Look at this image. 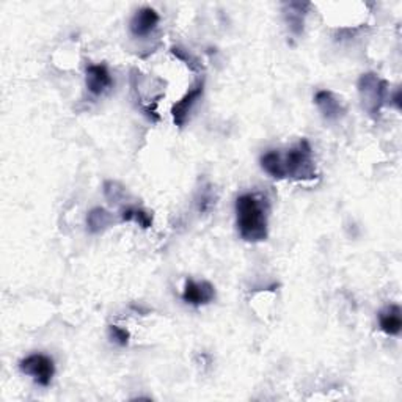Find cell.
<instances>
[{
	"label": "cell",
	"instance_id": "obj_8",
	"mask_svg": "<svg viewBox=\"0 0 402 402\" xmlns=\"http://www.w3.org/2000/svg\"><path fill=\"white\" fill-rule=\"evenodd\" d=\"M315 104L319 109V112L327 121H336L339 118H343L346 114V109L336 96L329 92V90H321L315 96Z\"/></svg>",
	"mask_w": 402,
	"mask_h": 402
},
{
	"label": "cell",
	"instance_id": "obj_14",
	"mask_svg": "<svg viewBox=\"0 0 402 402\" xmlns=\"http://www.w3.org/2000/svg\"><path fill=\"white\" fill-rule=\"evenodd\" d=\"M121 220L135 221V224L145 228V230L152 226V217L150 216V214L143 209H137V207H128V209H124L121 214Z\"/></svg>",
	"mask_w": 402,
	"mask_h": 402
},
{
	"label": "cell",
	"instance_id": "obj_3",
	"mask_svg": "<svg viewBox=\"0 0 402 402\" xmlns=\"http://www.w3.org/2000/svg\"><path fill=\"white\" fill-rule=\"evenodd\" d=\"M358 93L362 98V106L371 116L380 114L388 96L386 80L380 79L377 74L366 73L358 79Z\"/></svg>",
	"mask_w": 402,
	"mask_h": 402
},
{
	"label": "cell",
	"instance_id": "obj_15",
	"mask_svg": "<svg viewBox=\"0 0 402 402\" xmlns=\"http://www.w3.org/2000/svg\"><path fill=\"white\" fill-rule=\"evenodd\" d=\"M104 195H106V198L109 200V203L116 205V203H120V200H123L124 189L118 183L107 181L106 184H104Z\"/></svg>",
	"mask_w": 402,
	"mask_h": 402
},
{
	"label": "cell",
	"instance_id": "obj_9",
	"mask_svg": "<svg viewBox=\"0 0 402 402\" xmlns=\"http://www.w3.org/2000/svg\"><path fill=\"white\" fill-rule=\"evenodd\" d=\"M114 85L106 65H88L87 66V88L95 96H101Z\"/></svg>",
	"mask_w": 402,
	"mask_h": 402
},
{
	"label": "cell",
	"instance_id": "obj_11",
	"mask_svg": "<svg viewBox=\"0 0 402 402\" xmlns=\"http://www.w3.org/2000/svg\"><path fill=\"white\" fill-rule=\"evenodd\" d=\"M114 225V216L104 207H93L87 216V228L90 233L99 234Z\"/></svg>",
	"mask_w": 402,
	"mask_h": 402
},
{
	"label": "cell",
	"instance_id": "obj_1",
	"mask_svg": "<svg viewBox=\"0 0 402 402\" xmlns=\"http://www.w3.org/2000/svg\"><path fill=\"white\" fill-rule=\"evenodd\" d=\"M267 212L266 200L255 193H244L236 200V221L240 238L247 242H262L267 239Z\"/></svg>",
	"mask_w": 402,
	"mask_h": 402
},
{
	"label": "cell",
	"instance_id": "obj_5",
	"mask_svg": "<svg viewBox=\"0 0 402 402\" xmlns=\"http://www.w3.org/2000/svg\"><path fill=\"white\" fill-rule=\"evenodd\" d=\"M203 93H205V79H198L195 84L189 88V92H187L183 98L171 107V116L176 126L179 128L184 126L185 121L189 120V115L192 112L193 106L198 102Z\"/></svg>",
	"mask_w": 402,
	"mask_h": 402
},
{
	"label": "cell",
	"instance_id": "obj_18",
	"mask_svg": "<svg viewBox=\"0 0 402 402\" xmlns=\"http://www.w3.org/2000/svg\"><path fill=\"white\" fill-rule=\"evenodd\" d=\"M391 101H393V106L396 107L398 110H401V107H402L401 106V90H396V92H394Z\"/></svg>",
	"mask_w": 402,
	"mask_h": 402
},
{
	"label": "cell",
	"instance_id": "obj_2",
	"mask_svg": "<svg viewBox=\"0 0 402 402\" xmlns=\"http://www.w3.org/2000/svg\"><path fill=\"white\" fill-rule=\"evenodd\" d=\"M286 176L294 179H313L316 178V165L313 161V150L308 140H300L297 147L288 151L283 157Z\"/></svg>",
	"mask_w": 402,
	"mask_h": 402
},
{
	"label": "cell",
	"instance_id": "obj_12",
	"mask_svg": "<svg viewBox=\"0 0 402 402\" xmlns=\"http://www.w3.org/2000/svg\"><path fill=\"white\" fill-rule=\"evenodd\" d=\"M310 8V4H288L285 10L286 23L289 24V29L294 35H302L303 32V20H305V10Z\"/></svg>",
	"mask_w": 402,
	"mask_h": 402
},
{
	"label": "cell",
	"instance_id": "obj_7",
	"mask_svg": "<svg viewBox=\"0 0 402 402\" xmlns=\"http://www.w3.org/2000/svg\"><path fill=\"white\" fill-rule=\"evenodd\" d=\"M159 20H161L159 13L156 10L150 8V6L138 10L134 15V18L130 19V24H129L130 33H133L137 38L148 37L151 32L156 30Z\"/></svg>",
	"mask_w": 402,
	"mask_h": 402
},
{
	"label": "cell",
	"instance_id": "obj_13",
	"mask_svg": "<svg viewBox=\"0 0 402 402\" xmlns=\"http://www.w3.org/2000/svg\"><path fill=\"white\" fill-rule=\"evenodd\" d=\"M261 167L267 175L275 179L286 178L285 164H283V156L279 151H269L266 154L261 156Z\"/></svg>",
	"mask_w": 402,
	"mask_h": 402
},
{
	"label": "cell",
	"instance_id": "obj_4",
	"mask_svg": "<svg viewBox=\"0 0 402 402\" xmlns=\"http://www.w3.org/2000/svg\"><path fill=\"white\" fill-rule=\"evenodd\" d=\"M19 368L27 376H32L41 386H49L55 374L54 360L43 353H32L19 362Z\"/></svg>",
	"mask_w": 402,
	"mask_h": 402
},
{
	"label": "cell",
	"instance_id": "obj_17",
	"mask_svg": "<svg viewBox=\"0 0 402 402\" xmlns=\"http://www.w3.org/2000/svg\"><path fill=\"white\" fill-rule=\"evenodd\" d=\"M109 331H110V338H112L118 346H128L130 335L126 329L118 327V325H110Z\"/></svg>",
	"mask_w": 402,
	"mask_h": 402
},
{
	"label": "cell",
	"instance_id": "obj_6",
	"mask_svg": "<svg viewBox=\"0 0 402 402\" xmlns=\"http://www.w3.org/2000/svg\"><path fill=\"white\" fill-rule=\"evenodd\" d=\"M216 297V289L209 281L197 283L193 280H187L183 291V300L193 307H200V305H206L214 300Z\"/></svg>",
	"mask_w": 402,
	"mask_h": 402
},
{
	"label": "cell",
	"instance_id": "obj_16",
	"mask_svg": "<svg viewBox=\"0 0 402 402\" xmlns=\"http://www.w3.org/2000/svg\"><path fill=\"white\" fill-rule=\"evenodd\" d=\"M171 54L175 55L176 59H179L181 61H184V63H185L187 66H189L190 69H198V68H200L197 59H195V57H192V55H190L189 52L184 51V49H181V47L173 46V47H171Z\"/></svg>",
	"mask_w": 402,
	"mask_h": 402
},
{
	"label": "cell",
	"instance_id": "obj_10",
	"mask_svg": "<svg viewBox=\"0 0 402 402\" xmlns=\"http://www.w3.org/2000/svg\"><path fill=\"white\" fill-rule=\"evenodd\" d=\"M379 325L380 330L390 336H396L401 334L402 317H401V308L398 305H390V307L379 315Z\"/></svg>",
	"mask_w": 402,
	"mask_h": 402
}]
</instances>
